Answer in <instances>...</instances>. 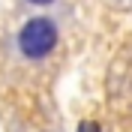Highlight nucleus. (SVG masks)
<instances>
[{
	"label": "nucleus",
	"instance_id": "obj_3",
	"mask_svg": "<svg viewBox=\"0 0 132 132\" xmlns=\"http://www.w3.org/2000/svg\"><path fill=\"white\" fill-rule=\"evenodd\" d=\"M27 3H36V6H45V3H54V0H27Z\"/></svg>",
	"mask_w": 132,
	"mask_h": 132
},
{
	"label": "nucleus",
	"instance_id": "obj_2",
	"mask_svg": "<svg viewBox=\"0 0 132 132\" xmlns=\"http://www.w3.org/2000/svg\"><path fill=\"white\" fill-rule=\"evenodd\" d=\"M78 132H99V123H90V120H84V123L78 126Z\"/></svg>",
	"mask_w": 132,
	"mask_h": 132
},
{
	"label": "nucleus",
	"instance_id": "obj_1",
	"mask_svg": "<svg viewBox=\"0 0 132 132\" xmlns=\"http://www.w3.org/2000/svg\"><path fill=\"white\" fill-rule=\"evenodd\" d=\"M54 45H57V27L48 18H33L18 33V48H21V54L27 60L48 57L51 51H54Z\"/></svg>",
	"mask_w": 132,
	"mask_h": 132
}]
</instances>
